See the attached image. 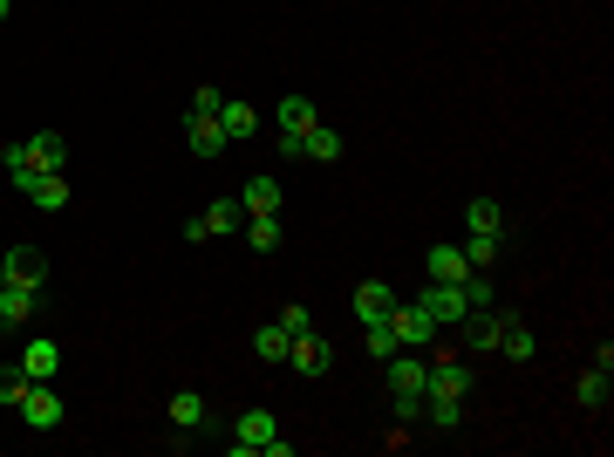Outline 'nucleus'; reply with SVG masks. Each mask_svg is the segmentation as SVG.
Masks as SVG:
<instances>
[{"instance_id":"f257e3e1","label":"nucleus","mask_w":614,"mask_h":457,"mask_svg":"<svg viewBox=\"0 0 614 457\" xmlns=\"http://www.w3.org/2000/svg\"><path fill=\"white\" fill-rule=\"evenodd\" d=\"M232 457H287V437L273 430V410H239V423H232Z\"/></svg>"},{"instance_id":"f03ea898","label":"nucleus","mask_w":614,"mask_h":457,"mask_svg":"<svg viewBox=\"0 0 614 457\" xmlns=\"http://www.w3.org/2000/svg\"><path fill=\"white\" fill-rule=\"evenodd\" d=\"M389 328H396V342H403V348H430V342H437V321H430V314H423L417 301H410V307L396 301V314H389Z\"/></svg>"},{"instance_id":"7ed1b4c3","label":"nucleus","mask_w":614,"mask_h":457,"mask_svg":"<svg viewBox=\"0 0 614 457\" xmlns=\"http://www.w3.org/2000/svg\"><path fill=\"white\" fill-rule=\"evenodd\" d=\"M417 307L430 314V321H437V328H451V321H464V294H458V287H444V280H430V287L417 294Z\"/></svg>"},{"instance_id":"20e7f679","label":"nucleus","mask_w":614,"mask_h":457,"mask_svg":"<svg viewBox=\"0 0 614 457\" xmlns=\"http://www.w3.org/2000/svg\"><path fill=\"white\" fill-rule=\"evenodd\" d=\"M21 417H28V430H55V423H62V396H55L48 382H35V389L21 396Z\"/></svg>"},{"instance_id":"39448f33","label":"nucleus","mask_w":614,"mask_h":457,"mask_svg":"<svg viewBox=\"0 0 614 457\" xmlns=\"http://www.w3.org/2000/svg\"><path fill=\"white\" fill-rule=\"evenodd\" d=\"M62 164H69V144H62L55 130H35V137H28V178H35V171H62Z\"/></svg>"},{"instance_id":"423d86ee","label":"nucleus","mask_w":614,"mask_h":457,"mask_svg":"<svg viewBox=\"0 0 614 457\" xmlns=\"http://www.w3.org/2000/svg\"><path fill=\"white\" fill-rule=\"evenodd\" d=\"M0 267H7V280H14V287H41V280H48V260H41V246H14Z\"/></svg>"},{"instance_id":"0eeeda50","label":"nucleus","mask_w":614,"mask_h":457,"mask_svg":"<svg viewBox=\"0 0 614 457\" xmlns=\"http://www.w3.org/2000/svg\"><path fill=\"white\" fill-rule=\"evenodd\" d=\"M355 314H362V328H369V321H389V314H396L389 280H362V287H355Z\"/></svg>"},{"instance_id":"6e6552de","label":"nucleus","mask_w":614,"mask_h":457,"mask_svg":"<svg viewBox=\"0 0 614 457\" xmlns=\"http://www.w3.org/2000/svg\"><path fill=\"white\" fill-rule=\"evenodd\" d=\"M21 191L35 198L41 212H62V205H69V185H62V171H35V178H21Z\"/></svg>"},{"instance_id":"1a4fd4ad","label":"nucleus","mask_w":614,"mask_h":457,"mask_svg":"<svg viewBox=\"0 0 614 457\" xmlns=\"http://www.w3.org/2000/svg\"><path fill=\"white\" fill-rule=\"evenodd\" d=\"M287 362H294L301 376H321V369H328V348H321V335H314V328H307V335H294V342H287Z\"/></svg>"},{"instance_id":"9d476101","label":"nucleus","mask_w":614,"mask_h":457,"mask_svg":"<svg viewBox=\"0 0 614 457\" xmlns=\"http://www.w3.org/2000/svg\"><path fill=\"white\" fill-rule=\"evenodd\" d=\"M219 130H226V144H246L260 130V110L253 103H219Z\"/></svg>"},{"instance_id":"9b49d317","label":"nucleus","mask_w":614,"mask_h":457,"mask_svg":"<svg viewBox=\"0 0 614 457\" xmlns=\"http://www.w3.org/2000/svg\"><path fill=\"white\" fill-rule=\"evenodd\" d=\"M471 389V369L464 362H437L430 376H423V396H464Z\"/></svg>"},{"instance_id":"f8f14e48","label":"nucleus","mask_w":614,"mask_h":457,"mask_svg":"<svg viewBox=\"0 0 614 457\" xmlns=\"http://www.w3.org/2000/svg\"><path fill=\"white\" fill-rule=\"evenodd\" d=\"M273 116H280V137H307V130L321 123V110H314L307 96H287V103H280Z\"/></svg>"},{"instance_id":"ddd939ff","label":"nucleus","mask_w":614,"mask_h":457,"mask_svg":"<svg viewBox=\"0 0 614 457\" xmlns=\"http://www.w3.org/2000/svg\"><path fill=\"white\" fill-rule=\"evenodd\" d=\"M185 144H192V157H219V151H226V130H219V116H192Z\"/></svg>"},{"instance_id":"4468645a","label":"nucleus","mask_w":614,"mask_h":457,"mask_svg":"<svg viewBox=\"0 0 614 457\" xmlns=\"http://www.w3.org/2000/svg\"><path fill=\"white\" fill-rule=\"evenodd\" d=\"M464 273H471V260H464L458 246H430V280H444V287H458Z\"/></svg>"},{"instance_id":"2eb2a0df","label":"nucleus","mask_w":614,"mask_h":457,"mask_svg":"<svg viewBox=\"0 0 614 457\" xmlns=\"http://www.w3.org/2000/svg\"><path fill=\"white\" fill-rule=\"evenodd\" d=\"M246 239H253V253H273L287 232H280V212H246Z\"/></svg>"},{"instance_id":"dca6fc26","label":"nucleus","mask_w":614,"mask_h":457,"mask_svg":"<svg viewBox=\"0 0 614 457\" xmlns=\"http://www.w3.org/2000/svg\"><path fill=\"white\" fill-rule=\"evenodd\" d=\"M55 362H62V355H55V342H48V335H35V342L21 348V369H28L35 382H48V376H55Z\"/></svg>"},{"instance_id":"f3484780","label":"nucleus","mask_w":614,"mask_h":457,"mask_svg":"<svg viewBox=\"0 0 614 457\" xmlns=\"http://www.w3.org/2000/svg\"><path fill=\"white\" fill-rule=\"evenodd\" d=\"M464 226H471V232H492V239H499V232H505L499 198H471V205H464Z\"/></svg>"},{"instance_id":"a211bd4d","label":"nucleus","mask_w":614,"mask_h":457,"mask_svg":"<svg viewBox=\"0 0 614 457\" xmlns=\"http://www.w3.org/2000/svg\"><path fill=\"white\" fill-rule=\"evenodd\" d=\"M301 157H314V164H335V157H342V137H335L328 123H314V130L301 137Z\"/></svg>"},{"instance_id":"6ab92c4d","label":"nucleus","mask_w":614,"mask_h":457,"mask_svg":"<svg viewBox=\"0 0 614 457\" xmlns=\"http://www.w3.org/2000/svg\"><path fill=\"white\" fill-rule=\"evenodd\" d=\"M499 348H505V355H512V362H526V355H533V348H539V335H533V328H526V321H519V314H505V335H499Z\"/></svg>"},{"instance_id":"aec40b11","label":"nucleus","mask_w":614,"mask_h":457,"mask_svg":"<svg viewBox=\"0 0 614 457\" xmlns=\"http://www.w3.org/2000/svg\"><path fill=\"white\" fill-rule=\"evenodd\" d=\"M28 314H35V287H14V280H7V287H0V321H14V328H21Z\"/></svg>"},{"instance_id":"412c9836","label":"nucleus","mask_w":614,"mask_h":457,"mask_svg":"<svg viewBox=\"0 0 614 457\" xmlns=\"http://www.w3.org/2000/svg\"><path fill=\"white\" fill-rule=\"evenodd\" d=\"M171 423H178V430H198V423H205V396H198V389H178V396H171Z\"/></svg>"},{"instance_id":"4be33fe9","label":"nucleus","mask_w":614,"mask_h":457,"mask_svg":"<svg viewBox=\"0 0 614 457\" xmlns=\"http://www.w3.org/2000/svg\"><path fill=\"white\" fill-rule=\"evenodd\" d=\"M28 389H35V376H28L21 362H7V369H0V403H7V410H21V396H28Z\"/></svg>"},{"instance_id":"5701e85b","label":"nucleus","mask_w":614,"mask_h":457,"mask_svg":"<svg viewBox=\"0 0 614 457\" xmlns=\"http://www.w3.org/2000/svg\"><path fill=\"white\" fill-rule=\"evenodd\" d=\"M464 321H471V348H499L505 314H492V307H485V314H464Z\"/></svg>"},{"instance_id":"b1692460","label":"nucleus","mask_w":614,"mask_h":457,"mask_svg":"<svg viewBox=\"0 0 614 457\" xmlns=\"http://www.w3.org/2000/svg\"><path fill=\"white\" fill-rule=\"evenodd\" d=\"M239 205H246V212H280V185H273V178H253V185L239 191Z\"/></svg>"},{"instance_id":"393cba45","label":"nucleus","mask_w":614,"mask_h":457,"mask_svg":"<svg viewBox=\"0 0 614 457\" xmlns=\"http://www.w3.org/2000/svg\"><path fill=\"white\" fill-rule=\"evenodd\" d=\"M580 410H601V403H608V369H601V362H594V369H587V376H580Z\"/></svg>"},{"instance_id":"a878e982","label":"nucleus","mask_w":614,"mask_h":457,"mask_svg":"<svg viewBox=\"0 0 614 457\" xmlns=\"http://www.w3.org/2000/svg\"><path fill=\"white\" fill-rule=\"evenodd\" d=\"M423 403H430V423H437V430H458L464 423V396H423Z\"/></svg>"},{"instance_id":"bb28decb","label":"nucleus","mask_w":614,"mask_h":457,"mask_svg":"<svg viewBox=\"0 0 614 457\" xmlns=\"http://www.w3.org/2000/svg\"><path fill=\"white\" fill-rule=\"evenodd\" d=\"M458 253L471 260V273H485L492 260H499V239H492V232H471V246H458Z\"/></svg>"},{"instance_id":"cd10ccee","label":"nucleus","mask_w":614,"mask_h":457,"mask_svg":"<svg viewBox=\"0 0 614 457\" xmlns=\"http://www.w3.org/2000/svg\"><path fill=\"white\" fill-rule=\"evenodd\" d=\"M287 342H294L287 328H260V335H253V348H260V362H287Z\"/></svg>"},{"instance_id":"c85d7f7f","label":"nucleus","mask_w":614,"mask_h":457,"mask_svg":"<svg viewBox=\"0 0 614 457\" xmlns=\"http://www.w3.org/2000/svg\"><path fill=\"white\" fill-rule=\"evenodd\" d=\"M362 342H369V355H376V362H389V355H396V328H389V321H369V335H362Z\"/></svg>"},{"instance_id":"c756f323","label":"nucleus","mask_w":614,"mask_h":457,"mask_svg":"<svg viewBox=\"0 0 614 457\" xmlns=\"http://www.w3.org/2000/svg\"><path fill=\"white\" fill-rule=\"evenodd\" d=\"M239 219H246V205H239V198H219V205L205 212V226H212V232H232Z\"/></svg>"},{"instance_id":"7c9ffc66","label":"nucleus","mask_w":614,"mask_h":457,"mask_svg":"<svg viewBox=\"0 0 614 457\" xmlns=\"http://www.w3.org/2000/svg\"><path fill=\"white\" fill-rule=\"evenodd\" d=\"M0 164H7V171H14V185H21V178H28V137H21V144H7Z\"/></svg>"},{"instance_id":"2f4dec72","label":"nucleus","mask_w":614,"mask_h":457,"mask_svg":"<svg viewBox=\"0 0 614 457\" xmlns=\"http://www.w3.org/2000/svg\"><path fill=\"white\" fill-rule=\"evenodd\" d=\"M280 328H287V335H307V328H314V314L294 301V307H280Z\"/></svg>"},{"instance_id":"473e14b6","label":"nucleus","mask_w":614,"mask_h":457,"mask_svg":"<svg viewBox=\"0 0 614 457\" xmlns=\"http://www.w3.org/2000/svg\"><path fill=\"white\" fill-rule=\"evenodd\" d=\"M219 103H226L219 89H198V96H192V116H219Z\"/></svg>"},{"instance_id":"72a5a7b5","label":"nucleus","mask_w":614,"mask_h":457,"mask_svg":"<svg viewBox=\"0 0 614 457\" xmlns=\"http://www.w3.org/2000/svg\"><path fill=\"white\" fill-rule=\"evenodd\" d=\"M7 7H14V0H0V21H7Z\"/></svg>"},{"instance_id":"f704fd0d","label":"nucleus","mask_w":614,"mask_h":457,"mask_svg":"<svg viewBox=\"0 0 614 457\" xmlns=\"http://www.w3.org/2000/svg\"><path fill=\"white\" fill-rule=\"evenodd\" d=\"M0 287H7V267H0Z\"/></svg>"}]
</instances>
